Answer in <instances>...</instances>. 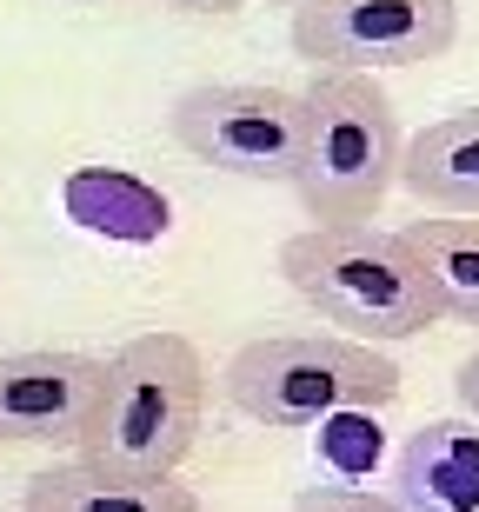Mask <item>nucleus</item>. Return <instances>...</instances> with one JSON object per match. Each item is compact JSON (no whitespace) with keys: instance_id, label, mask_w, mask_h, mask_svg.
<instances>
[{"instance_id":"nucleus-1","label":"nucleus","mask_w":479,"mask_h":512,"mask_svg":"<svg viewBox=\"0 0 479 512\" xmlns=\"http://www.w3.org/2000/svg\"><path fill=\"white\" fill-rule=\"evenodd\" d=\"M280 273L326 326L366 346L420 340L440 320L420 253L406 247V233H380L373 220H313L280 247Z\"/></svg>"},{"instance_id":"nucleus-2","label":"nucleus","mask_w":479,"mask_h":512,"mask_svg":"<svg viewBox=\"0 0 479 512\" xmlns=\"http://www.w3.org/2000/svg\"><path fill=\"white\" fill-rule=\"evenodd\" d=\"M220 393L240 419L267 433H313L400 399V366L380 346L346 333H273L240 346L220 373Z\"/></svg>"},{"instance_id":"nucleus-3","label":"nucleus","mask_w":479,"mask_h":512,"mask_svg":"<svg viewBox=\"0 0 479 512\" xmlns=\"http://www.w3.org/2000/svg\"><path fill=\"white\" fill-rule=\"evenodd\" d=\"M400 114L373 74L313 67L300 87V160L287 187L300 193L307 220H373L400 187Z\"/></svg>"},{"instance_id":"nucleus-4","label":"nucleus","mask_w":479,"mask_h":512,"mask_svg":"<svg viewBox=\"0 0 479 512\" xmlns=\"http://www.w3.org/2000/svg\"><path fill=\"white\" fill-rule=\"evenodd\" d=\"M207 413V366L180 333H140L100 373L94 419L74 453L107 473H173L200 439Z\"/></svg>"},{"instance_id":"nucleus-5","label":"nucleus","mask_w":479,"mask_h":512,"mask_svg":"<svg viewBox=\"0 0 479 512\" xmlns=\"http://www.w3.org/2000/svg\"><path fill=\"white\" fill-rule=\"evenodd\" d=\"M173 140L213 173L287 187L300 160V94L260 87V80H207L187 87L167 114Z\"/></svg>"},{"instance_id":"nucleus-6","label":"nucleus","mask_w":479,"mask_h":512,"mask_svg":"<svg viewBox=\"0 0 479 512\" xmlns=\"http://www.w3.org/2000/svg\"><path fill=\"white\" fill-rule=\"evenodd\" d=\"M460 34V0H300L293 7V54L307 67L380 74L426 67Z\"/></svg>"},{"instance_id":"nucleus-7","label":"nucleus","mask_w":479,"mask_h":512,"mask_svg":"<svg viewBox=\"0 0 479 512\" xmlns=\"http://www.w3.org/2000/svg\"><path fill=\"white\" fill-rule=\"evenodd\" d=\"M107 360L74 346L0 353V439L14 446H80Z\"/></svg>"},{"instance_id":"nucleus-8","label":"nucleus","mask_w":479,"mask_h":512,"mask_svg":"<svg viewBox=\"0 0 479 512\" xmlns=\"http://www.w3.org/2000/svg\"><path fill=\"white\" fill-rule=\"evenodd\" d=\"M400 512H479V419H426L393 459Z\"/></svg>"},{"instance_id":"nucleus-9","label":"nucleus","mask_w":479,"mask_h":512,"mask_svg":"<svg viewBox=\"0 0 479 512\" xmlns=\"http://www.w3.org/2000/svg\"><path fill=\"white\" fill-rule=\"evenodd\" d=\"M20 512H200V493L180 486L173 473H107L87 459L47 466L27 479Z\"/></svg>"},{"instance_id":"nucleus-10","label":"nucleus","mask_w":479,"mask_h":512,"mask_svg":"<svg viewBox=\"0 0 479 512\" xmlns=\"http://www.w3.org/2000/svg\"><path fill=\"white\" fill-rule=\"evenodd\" d=\"M400 187L433 213H466L479 220V107L420 127L400 147Z\"/></svg>"},{"instance_id":"nucleus-11","label":"nucleus","mask_w":479,"mask_h":512,"mask_svg":"<svg viewBox=\"0 0 479 512\" xmlns=\"http://www.w3.org/2000/svg\"><path fill=\"white\" fill-rule=\"evenodd\" d=\"M406 247L420 253L440 320L479 326V220L466 213H440V220H406Z\"/></svg>"},{"instance_id":"nucleus-12","label":"nucleus","mask_w":479,"mask_h":512,"mask_svg":"<svg viewBox=\"0 0 479 512\" xmlns=\"http://www.w3.org/2000/svg\"><path fill=\"white\" fill-rule=\"evenodd\" d=\"M293 512H400L393 493H373V486H346V479H320L293 499Z\"/></svg>"},{"instance_id":"nucleus-13","label":"nucleus","mask_w":479,"mask_h":512,"mask_svg":"<svg viewBox=\"0 0 479 512\" xmlns=\"http://www.w3.org/2000/svg\"><path fill=\"white\" fill-rule=\"evenodd\" d=\"M453 393H460V406H466V419H479V346L460 360V373H453Z\"/></svg>"},{"instance_id":"nucleus-14","label":"nucleus","mask_w":479,"mask_h":512,"mask_svg":"<svg viewBox=\"0 0 479 512\" xmlns=\"http://www.w3.org/2000/svg\"><path fill=\"white\" fill-rule=\"evenodd\" d=\"M160 7H180V14H233L247 0H160Z\"/></svg>"},{"instance_id":"nucleus-15","label":"nucleus","mask_w":479,"mask_h":512,"mask_svg":"<svg viewBox=\"0 0 479 512\" xmlns=\"http://www.w3.org/2000/svg\"><path fill=\"white\" fill-rule=\"evenodd\" d=\"M273 7H300V0H273Z\"/></svg>"}]
</instances>
